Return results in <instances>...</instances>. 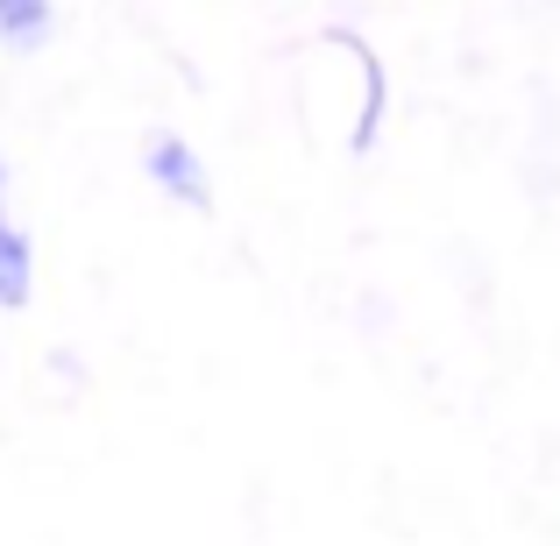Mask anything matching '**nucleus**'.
Segmentation results:
<instances>
[{
  "instance_id": "2",
  "label": "nucleus",
  "mask_w": 560,
  "mask_h": 546,
  "mask_svg": "<svg viewBox=\"0 0 560 546\" xmlns=\"http://www.w3.org/2000/svg\"><path fill=\"white\" fill-rule=\"evenodd\" d=\"M28 299H36V248H28V234L0 213V313H22Z\"/></svg>"
},
{
  "instance_id": "4",
  "label": "nucleus",
  "mask_w": 560,
  "mask_h": 546,
  "mask_svg": "<svg viewBox=\"0 0 560 546\" xmlns=\"http://www.w3.org/2000/svg\"><path fill=\"white\" fill-rule=\"evenodd\" d=\"M0 199H8V164H0ZM0 213H8V206H0Z\"/></svg>"
},
{
  "instance_id": "1",
  "label": "nucleus",
  "mask_w": 560,
  "mask_h": 546,
  "mask_svg": "<svg viewBox=\"0 0 560 546\" xmlns=\"http://www.w3.org/2000/svg\"><path fill=\"white\" fill-rule=\"evenodd\" d=\"M142 178L164 191L171 206H191V213L213 206V178H206L199 150H191L185 136H150V142H142Z\"/></svg>"
},
{
  "instance_id": "3",
  "label": "nucleus",
  "mask_w": 560,
  "mask_h": 546,
  "mask_svg": "<svg viewBox=\"0 0 560 546\" xmlns=\"http://www.w3.org/2000/svg\"><path fill=\"white\" fill-rule=\"evenodd\" d=\"M43 36H50V0H0V43L36 50Z\"/></svg>"
}]
</instances>
